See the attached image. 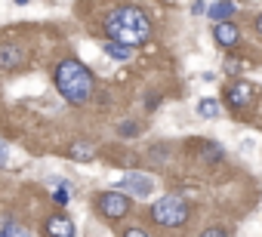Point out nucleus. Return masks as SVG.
Masks as SVG:
<instances>
[{"mask_svg": "<svg viewBox=\"0 0 262 237\" xmlns=\"http://www.w3.org/2000/svg\"><path fill=\"white\" fill-rule=\"evenodd\" d=\"M204 160H222V148L216 142H207L204 145Z\"/></svg>", "mask_w": 262, "mask_h": 237, "instance_id": "4468645a", "label": "nucleus"}, {"mask_svg": "<svg viewBox=\"0 0 262 237\" xmlns=\"http://www.w3.org/2000/svg\"><path fill=\"white\" fill-rule=\"evenodd\" d=\"M253 25H256V34H259V37H262V13H259V16H256V22H253Z\"/></svg>", "mask_w": 262, "mask_h": 237, "instance_id": "aec40b11", "label": "nucleus"}, {"mask_svg": "<svg viewBox=\"0 0 262 237\" xmlns=\"http://www.w3.org/2000/svg\"><path fill=\"white\" fill-rule=\"evenodd\" d=\"M22 62H25L22 46H13V43H4V46H0V68L13 71V68H19Z\"/></svg>", "mask_w": 262, "mask_h": 237, "instance_id": "6e6552de", "label": "nucleus"}, {"mask_svg": "<svg viewBox=\"0 0 262 237\" xmlns=\"http://www.w3.org/2000/svg\"><path fill=\"white\" fill-rule=\"evenodd\" d=\"M198 114H201V117H219V102H216V99H204V102L198 105Z\"/></svg>", "mask_w": 262, "mask_h": 237, "instance_id": "ddd939ff", "label": "nucleus"}, {"mask_svg": "<svg viewBox=\"0 0 262 237\" xmlns=\"http://www.w3.org/2000/svg\"><path fill=\"white\" fill-rule=\"evenodd\" d=\"M105 31H108L111 40H120L126 46H142L151 37V19L139 7H120L108 16Z\"/></svg>", "mask_w": 262, "mask_h": 237, "instance_id": "f257e3e1", "label": "nucleus"}, {"mask_svg": "<svg viewBox=\"0 0 262 237\" xmlns=\"http://www.w3.org/2000/svg\"><path fill=\"white\" fill-rule=\"evenodd\" d=\"M0 234H4V237H10V234H28V228H22L19 222H7L4 228H0Z\"/></svg>", "mask_w": 262, "mask_h": 237, "instance_id": "2eb2a0df", "label": "nucleus"}, {"mask_svg": "<svg viewBox=\"0 0 262 237\" xmlns=\"http://www.w3.org/2000/svg\"><path fill=\"white\" fill-rule=\"evenodd\" d=\"M105 53H108L111 59H117V62H129V59H133V46H126V43H120V40H108Z\"/></svg>", "mask_w": 262, "mask_h": 237, "instance_id": "f8f14e48", "label": "nucleus"}, {"mask_svg": "<svg viewBox=\"0 0 262 237\" xmlns=\"http://www.w3.org/2000/svg\"><path fill=\"white\" fill-rule=\"evenodd\" d=\"M53 200H56L59 206H65V203L71 200V194H68V185H62V188H56V191H53Z\"/></svg>", "mask_w": 262, "mask_h": 237, "instance_id": "dca6fc26", "label": "nucleus"}, {"mask_svg": "<svg viewBox=\"0 0 262 237\" xmlns=\"http://www.w3.org/2000/svg\"><path fill=\"white\" fill-rule=\"evenodd\" d=\"M234 13H237L234 0H219V4H213V7L207 10V16H210L213 22H225V19H234Z\"/></svg>", "mask_w": 262, "mask_h": 237, "instance_id": "9d476101", "label": "nucleus"}, {"mask_svg": "<svg viewBox=\"0 0 262 237\" xmlns=\"http://www.w3.org/2000/svg\"><path fill=\"white\" fill-rule=\"evenodd\" d=\"M142 234H145L142 228H126V237H142Z\"/></svg>", "mask_w": 262, "mask_h": 237, "instance_id": "6ab92c4d", "label": "nucleus"}, {"mask_svg": "<svg viewBox=\"0 0 262 237\" xmlns=\"http://www.w3.org/2000/svg\"><path fill=\"white\" fill-rule=\"evenodd\" d=\"M120 133H123V136H136V133H139V127H133V124H123V127H120Z\"/></svg>", "mask_w": 262, "mask_h": 237, "instance_id": "f3484780", "label": "nucleus"}, {"mask_svg": "<svg viewBox=\"0 0 262 237\" xmlns=\"http://www.w3.org/2000/svg\"><path fill=\"white\" fill-rule=\"evenodd\" d=\"M219 234H228V231H222V228H207L204 231V237H219Z\"/></svg>", "mask_w": 262, "mask_h": 237, "instance_id": "a211bd4d", "label": "nucleus"}, {"mask_svg": "<svg viewBox=\"0 0 262 237\" xmlns=\"http://www.w3.org/2000/svg\"><path fill=\"white\" fill-rule=\"evenodd\" d=\"M213 34H216L219 46H225V50H231V46H234V43L241 40V31H237V25H234L231 19H225V22H216Z\"/></svg>", "mask_w": 262, "mask_h": 237, "instance_id": "0eeeda50", "label": "nucleus"}, {"mask_svg": "<svg viewBox=\"0 0 262 237\" xmlns=\"http://www.w3.org/2000/svg\"><path fill=\"white\" fill-rule=\"evenodd\" d=\"M16 4H19V7H25V4H28V0H16Z\"/></svg>", "mask_w": 262, "mask_h": 237, "instance_id": "4be33fe9", "label": "nucleus"}, {"mask_svg": "<svg viewBox=\"0 0 262 237\" xmlns=\"http://www.w3.org/2000/svg\"><path fill=\"white\" fill-rule=\"evenodd\" d=\"M96 206H99V212H102L105 219L117 222V219H123V216L129 212V197L120 194V191H105V194H99Z\"/></svg>", "mask_w": 262, "mask_h": 237, "instance_id": "20e7f679", "label": "nucleus"}, {"mask_svg": "<svg viewBox=\"0 0 262 237\" xmlns=\"http://www.w3.org/2000/svg\"><path fill=\"white\" fill-rule=\"evenodd\" d=\"M0 163H7V148H4V142H0Z\"/></svg>", "mask_w": 262, "mask_h": 237, "instance_id": "412c9836", "label": "nucleus"}, {"mask_svg": "<svg viewBox=\"0 0 262 237\" xmlns=\"http://www.w3.org/2000/svg\"><path fill=\"white\" fill-rule=\"evenodd\" d=\"M68 157L71 160H93L96 157V148L90 142H71L68 145Z\"/></svg>", "mask_w": 262, "mask_h": 237, "instance_id": "9b49d317", "label": "nucleus"}, {"mask_svg": "<svg viewBox=\"0 0 262 237\" xmlns=\"http://www.w3.org/2000/svg\"><path fill=\"white\" fill-rule=\"evenodd\" d=\"M47 234H53V237H74V222L68 216H50L47 219Z\"/></svg>", "mask_w": 262, "mask_h": 237, "instance_id": "1a4fd4ad", "label": "nucleus"}, {"mask_svg": "<svg viewBox=\"0 0 262 237\" xmlns=\"http://www.w3.org/2000/svg\"><path fill=\"white\" fill-rule=\"evenodd\" d=\"M151 219L161 228H179V225L188 222V203L179 194H167L151 206Z\"/></svg>", "mask_w": 262, "mask_h": 237, "instance_id": "7ed1b4c3", "label": "nucleus"}, {"mask_svg": "<svg viewBox=\"0 0 262 237\" xmlns=\"http://www.w3.org/2000/svg\"><path fill=\"white\" fill-rule=\"evenodd\" d=\"M164 4H176V0H164Z\"/></svg>", "mask_w": 262, "mask_h": 237, "instance_id": "5701e85b", "label": "nucleus"}, {"mask_svg": "<svg viewBox=\"0 0 262 237\" xmlns=\"http://www.w3.org/2000/svg\"><path fill=\"white\" fill-rule=\"evenodd\" d=\"M228 105L234 108V111H241V108H250L253 105V96H256V89H253V83H247V80H237V83H231L228 86Z\"/></svg>", "mask_w": 262, "mask_h": 237, "instance_id": "423d86ee", "label": "nucleus"}, {"mask_svg": "<svg viewBox=\"0 0 262 237\" xmlns=\"http://www.w3.org/2000/svg\"><path fill=\"white\" fill-rule=\"evenodd\" d=\"M53 80H56V89L62 92V99L71 105H86L93 99V86H96L93 71L77 59H62L53 71Z\"/></svg>", "mask_w": 262, "mask_h": 237, "instance_id": "f03ea898", "label": "nucleus"}, {"mask_svg": "<svg viewBox=\"0 0 262 237\" xmlns=\"http://www.w3.org/2000/svg\"><path fill=\"white\" fill-rule=\"evenodd\" d=\"M120 188L129 191V194H136V197H148V194L155 191V182H151V176H145V173H126V176L120 179Z\"/></svg>", "mask_w": 262, "mask_h": 237, "instance_id": "39448f33", "label": "nucleus"}]
</instances>
